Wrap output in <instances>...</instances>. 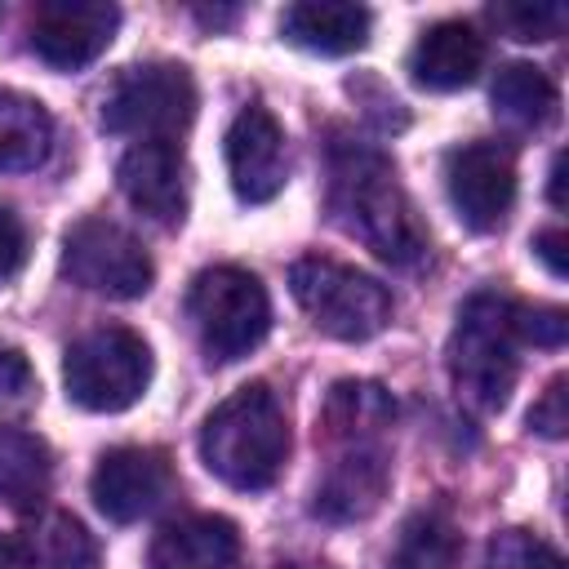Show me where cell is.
<instances>
[{
	"instance_id": "cell-31",
	"label": "cell",
	"mask_w": 569,
	"mask_h": 569,
	"mask_svg": "<svg viewBox=\"0 0 569 569\" xmlns=\"http://www.w3.org/2000/svg\"><path fill=\"white\" fill-rule=\"evenodd\" d=\"M0 569H31L27 565V551L18 542H9V538H0Z\"/></svg>"
},
{
	"instance_id": "cell-14",
	"label": "cell",
	"mask_w": 569,
	"mask_h": 569,
	"mask_svg": "<svg viewBox=\"0 0 569 569\" xmlns=\"http://www.w3.org/2000/svg\"><path fill=\"white\" fill-rule=\"evenodd\" d=\"M391 480V462L378 445H347L320 476L311 511L329 525H351L378 511Z\"/></svg>"
},
{
	"instance_id": "cell-6",
	"label": "cell",
	"mask_w": 569,
	"mask_h": 569,
	"mask_svg": "<svg viewBox=\"0 0 569 569\" xmlns=\"http://www.w3.org/2000/svg\"><path fill=\"white\" fill-rule=\"evenodd\" d=\"M62 382L71 405L89 413H124L151 382V347L124 325L89 329L67 347Z\"/></svg>"
},
{
	"instance_id": "cell-26",
	"label": "cell",
	"mask_w": 569,
	"mask_h": 569,
	"mask_svg": "<svg viewBox=\"0 0 569 569\" xmlns=\"http://www.w3.org/2000/svg\"><path fill=\"white\" fill-rule=\"evenodd\" d=\"M569 378L560 373V378H551L547 382V391L533 400V409H529V427L538 431V436H547V440H560L565 436V427H569Z\"/></svg>"
},
{
	"instance_id": "cell-33",
	"label": "cell",
	"mask_w": 569,
	"mask_h": 569,
	"mask_svg": "<svg viewBox=\"0 0 569 569\" xmlns=\"http://www.w3.org/2000/svg\"><path fill=\"white\" fill-rule=\"evenodd\" d=\"M280 569H298V565H280Z\"/></svg>"
},
{
	"instance_id": "cell-23",
	"label": "cell",
	"mask_w": 569,
	"mask_h": 569,
	"mask_svg": "<svg viewBox=\"0 0 569 569\" xmlns=\"http://www.w3.org/2000/svg\"><path fill=\"white\" fill-rule=\"evenodd\" d=\"M458 556H462L458 525L445 511H413L396 533L387 569H453Z\"/></svg>"
},
{
	"instance_id": "cell-21",
	"label": "cell",
	"mask_w": 569,
	"mask_h": 569,
	"mask_svg": "<svg viewBox=\"0 0 569 569\" xmlns=\"http://www.w3.org/2000/svg\"><path fill=\"white\" fill-rule=\"evenodd\" d=\"M489 98H493V111L516 129H542L556 120V107H560L551 76L533 62H507L493 76Z\"/></svg>"
},
{
	"instance_id": "cell-3",
	"label": "cell",
	"mask_w": 569,
	"mask_h": 569,
	"mask_svg": "<svg viewBox=\"0 0 569 569\" xmlns=\"http://www.w3.org/2000/svg\"><path fill=\"white\" fill-rule=\"evenodd\" d=\"M520 333H516V302L502 293H471L458 307L453 333H449V382L453 396L489 418L511 400L516 373H520Z\"/></svg>"
},
{
	"instance_id": "cell-7",
	"label": "cell",
	"mask_w": 569,
	"mask_h": 569,
	"mask_svg": "<svg viewBox=\"0 0 569 569\" xmlns=\"http://www.w3.org/2000/svg\"><path fill=\"white\" fill-rule=\"evenodd\" d=\"M196 120V80L182 62L124 67L102 93V129L138 142H173Z\"/></svg>"
},
{
	"instance_id": "cell-2",
	"label": "cell",
	"mask_w": 569,
	"mask_h": 569,
	"mask_svg": "<svg viewBox=\"0 0 569 569\" xmlns=\"http://www.w3.org/2000/svg\"><path fill=\"white\" fill-rule=\"evenodd\" d=\"M200 458L231 489L258 493L276 485L289 458V422L276 391L267 382H249L213 405L200 427Z\"/></svg>"
},
{
	"instance_id": "cell-18",
	"label": "cell",
	"mask_w": 569,
	"mask_h": 569,
	"mask_svg": "<svg viewBox=\"0 0 569 569\" xmlns=\"http://www.w3.org/2000/svg\"><path fill=\"white\" fill-rule=\"evenodd\" d=\"M391 418H396L391 391L382 382H369V378L333 382L325 396V409H320V427L338 445H373V436L382 427H391Z\"/></svg>"
},
{
	"instance_id": "cell-20",
	"label": "cell",
	"mask_w": 569,
	"mask_h": 569,
	"mask_svg": "<svg viewBox=\"0 0 569 569\" xmlns=\"http://www.w3.org/2000/svg\"><path fill=\"white\" fill-rule=\"evenodd\" d=\"M53 485V453L27 427L0 422V498L13 511H36Z\"/></svg>"
},
{
	"instance_id": "cell-19",
	"label": "cell",
	"mask_w": 569,
	"mask_h": 569,
	"mask_svg": "<svg viewBox=\"0 0 569 569\" xmlns=\"http://www.w3.org/2000/svg\"><path fill=\"white\" fill-rule=\"evenodd\" d=\"M53 151V116L40 98L0 84V173H31Z\"/></svg>"
},
{
	"instance_id": "cell-29",
	"label": "cell",
	"mask_w": 569,
	"mask_h": 569,
	"mask_svg": "<svg viewBox=\"0 0 569 569\" xmlns=\"http://www.w3.org/2000/svg\"><path fill=\"white\" fill-rule=\"evenodd\" d=\"M27 249H31V240H27L22 218L0 204V280H13L27 267Z\"/></svg>"
},
{
	"instance_id": "cell-15",
	"label": "cell",
	"mask_w": 569,
	"mask_h": 569,
	"mask_svg": "<svg viewBox=\"0 0 569 569\" xmlns=\"http://www.w3.org/2000/svg\"><path fill=\"white\" fill-rule=\"evenodd\" d=\"M485 67V36L458 18L436 22L418 36L413 53H409V76L422 89L449 93V89H467Z\"/></svg>"
},
{
	"instance_id": "cell-17",
	"label": "cell",
	"mask_w": 569,
	"mask_h": 569,
	"mask_svg": "<svg viewBox=\"0 0 569 569\" xmlns=\"http://www.w3.org/2000/svg\"><path fill=\"white\" fill-rule=\"evenodd\" d=\"M369 27H373V13L347 0H302V4H289L280 18V36L289 44L307 53H325V58L365 49Z\"/></svg>"
},
{
	"instance_id": "cell-32",
	"label": "cell",
	"mask_w": 569,
	"mask_h": 569,
	"mask_svg": "<svg viewBox=\"0 0 569 569\" xmlns=\"http://www.w3.org/2000/svg\"><path fill=\"white\" fill-rule=\"evenodd\" d=\"M560 169H565V156H556V160H551V204H556V209L565 204V191H560Z\"/></svg>"
},
{
	"instance_id": "cell-24",
	"label": "cell",
	"mask_w": 569,
	"mask_h": 569,
	"mask_svg": "<svg viewBox=\"0 0 569 569\" xmlns=\"http://www.w3.org/2000/svg\"><path fill=\"white\" fill-rule=\"evenodd\" d=\"M485 569H565L560 551L529 529H502L489 538Z\"/></svg>"
},
{
	"instance_id": "cell-4",
	"label": "cell",
	"mask_w": 569,
	"mask_h": 569,
	"mask_svg": "<svg viewBox=\"0 0 569 569\" xmlns=\"http://www.w3.org/2000/svg\"><path fill=\"white\" fill-rule=\"evenodd\" d=\"M187 320L213 365L249 356L271 329V298L244 267H204L187 289Z\"/></svg>"
},
{
	"instance_id": "cell-1",
	"label": "cell",
	"mask_w": 569,
	"mask_h": 569,
	"mask_svg": "<svg viewBox=\"0 0 569 569\" xmlns=\"http://www.w3.org/2000/svg\"><path fill=\"white\" fill-rule=\"evenodd\" d=\"M329 213L347 236L391 267H418L427 258V231L413 200L405 196L391 160L369 142H329Z\"/></svg>"
},
{
	"instance_id": "cell-27",
	"label": "cell",
	"mask_w": 569,
	"mask_h": 569,
	"mask_svg": "<svg viewBox=\"0 0 569 569\" xmlns=\"http://www.w3.org/2000/svg\"><path fill=\"white\" fill-rule=\"evenodd\" d=\"M565 311L560 307H516V333L520 342H533V347H560L565 342Z\"/></svg>"
},
{
	"instance_id": "cell-8",
	"label": "cell",
	"mask_w": 569,
	"mask_h": 569,
	"mask_svg": "<svg viewBox=\"0 0 569 569\" xmlns=\"http://www.w3.org/2000/svg\"><path fill=\"white\" fill-rule=\"evenodd\" d=\"M62 276L102 298H142L156 280L151 253L111 218H80L62 240Z\"/></svg>"
},
{
	"instance_id": "cell-10",
	"label": "cell",
	"mask_w": 569,
	"mask_h": 569,
	"mask_svg": "<svg viewBox=\"0 0 569 569\" xmlns=\"http://www.w3.org/2000/svg\"><path fill=\"white\" fill-rule=\"evenodd\" d=\"M173 467L160 449H142V445H120L111 453L98 458L93 476H89V493L93 507L116 520V525H133L151 511H160L173 498Z\"/></svg>"
},
{
	"instance_id": "cell-9",
	"label": "cell",
	"mask_w": 569,
	"mask_h": 569,
	"mask_svg": "<svg viewBox=\"0 0 569 569\" xmlns=\"http://www.w3.org/2000/svg\"><path fill=\"white\" fill-rule=\"evenodd\" d=\"M445 187L462 227L498 231L516 204V156L502 142H467L449 151Z\"/></svg>"
},
{
	"instance_id": "cell-13",
	"label": "cell",
	"mask_w": 569,
	"mask_h": 569,
	"mask_svg": "<svg viewBox=\"0 0 569 569\" xmlns=\"http://www.w3.org/2000/svg\"><path fill=\"white\" fill-rule=\"evenodd\" d=\"M116 182L151 222L178 227L187 218V160L173 142H133L116 164Z\"/></svg>"
},
{
	"instance_id": "cell-30",
	"label": "cell",
	"mask_w": 569,
	"mask_h": 569,
	"mask_svg": "<svg viewBox=\"0 0 569 569\" xmlns=\"http://www.w3.org/2000/svg\"><path fill=\"white\" fill-rule=\"evenodd\" d=\"M533 253L547 262V271H551L556 280L569 271V262H565V231H560V227H551V231H538V236H533Z\"/></svg>"
},
{
	"instance_id": "cell-16",
	"label": "cell",
	"mask_w": 569,
	"mask_h": 569,
	"mask_svg": "<svg viewBox=\"0 0 569 569\" xmlns=\"http://www.w3.org/2000/svg\"><path fill=\"white\" fill-rule=\"evenodd\" d=\"M240 533L227 516H187L156 533L147 569H236Z\"/></svg>"
},
{
	"instance_id": "cell-12",
	"label": "cell",
	"mask_w": 569,
	"mask_h": 569,
	"mask_svg": "<svg viewBox=\"0 0 569 569\" xmlns=\"http://www.w3.org/2000/svg\"><path fill=\"white\" fill-rule=\"evenodd\" d=\"M227 173L244 204H267L289 182V142L267 107H244L227 129Z\"/></svg>"
},
{
	"instance_id": "cell-11",
	"label": "cell",
	"mask_w": 569,
	"mask_h": 569,
	"mask_svg": "<svg viewBox=\"0 0 569 569\" xmlns=\"http://www.w3.org/2000/svg\"><path fill=\"white\" fill-rule=\"evenodd\" d=\"M120 9L102 0H44L31 13V53L53 71L89 67L116 36Z\"/></svg>"
},
{
	"instance_id": "cell-5",
	"label": "cell",
	"mask_w": 569,
	"mask_h": 569,
	"mask_svg": "<svg viewBox=\"0 0 569 569\" xmlns=\"http://www.w3.org/2000/svg\"><path fill=\"white\" fill-rule=\"evenodd\" d=\"M289 293L311 316V325L325 338L338 342H365L387 329L391 320V293L373 276L338 262V258H298L289 267Z\"/></svg>"
},
{
	"instance_id": "cell-25",
	"label": "cell",
	"mask_w": 569,
	"mask_h": 569,
	"mask_svg": "<svg viewBox=\"0 0 569 569\" xmlns=\"http://www.w3.org/2000/svg\"><path fill=\"white\" fill-rule=\"evenodd\" d=\"M489 18L511 40H551L565 27V9L560 4H493Z\"/></svg>"
},
{
	"instance_id": "cell-22",
	"label": "cell",
	"mask_w": 569,
	"mask_h": 569,
	"mask_svg": "<svg viewBox=\"0 0 569 569\" xmlns=\"http://www.w3.org/2000/svg\"><path fill=\"white\" fill-rule=\"evenodd\" d=\"M27 565L31 569H102L98 538L71 516V511H49L36 520L27 533Z\"/></svg>"
},
{
	"instance_id": "cell-28",
	"label": "cell",
	"mask_w": 569,
	"mask_h": 569,
	"mask_svg": "<svg viewBox=\"0 0 569 569\" xmlns=\"http://www.w3.org/2000/svg\"><path fill=\"white\" fill-rule=\"evenodd\" d=\"M36 391V373L18 347H0V405H27Z\"/></svg>"
}]
</instances>
